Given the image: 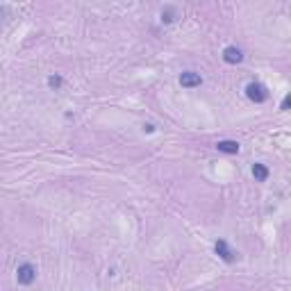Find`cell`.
<instances>
[{
    "instance_id": "1",
    "label": "cell",
    "mask_w": 291,
    "mask_h": 291,
    "mask_svg": "<svg viewBox=\"0 0 291 291\" xmlns=\"http://www.w3.org/2000/svg\"><path fill=\"white\" fill-rule=\"evenodd\" d=\"M37 280V269L30 264V261H25V264H21L16 269V282L23 284V287H27V284H32Z\"/></svg>"
},
{
    "instance_id": "2",
    "label": "cell",
    "mask_w": 291,
    "mask_h": 291,
    "mask_svg": "<svg viewBox=\"0 0 291 291\" xmlns=\"http://www.w3.org/2000/svg\"><path fill=\"white\" fill-rule=\"evenodd\" d=\"M246 96H248L253 103H264V100L269 98V89H266L261 82H250V84L246 86Z\"/></svg>"
},
{
    "instance_id": "3",
    "label": "cell",
    "mask_w": 291,
    "mask_h": 291,
    "mask_svg": "<svg viewBox=\"0 0 291 291\" xmlns=\"http://www.w3.org/2000/svg\"><path fill=\"white\" fill-rule=\"evenodd\" d=\"M180 84L184 89H196V86L202 84V77H200V73H196V71H184L180 75Z\"/></svg>"
},
{
    "instance_id": "4",
    "label": "cell",
    "mask_w": 291,
    "mask_h": 291,
    "mask_svg": "<svg viewBox=\"0 0 291 291\" xmlns=\"http://www.w3.org/2000/svg\"><path fill=\"white\" fill-rule=\"evenodd\" d=\"M214 250H216V255L221 257L223 261H227V264H230V261H235V250L227 246L225 239H218L216 244H214Z\"/></svg>"
},
{
    "instance_id": "5",
    "label": "cell",
    "mask_w": 291,
    "mask_h": 291,
    "mask_svg": "<svg viewBox=\"0 0 291 291\" xmlns=\"http://www.w3.org/2000/svg\"><path fill=\"white\" fill-rule=\"evenodd\" d=\"M223 60H225L227 64H239V62L244 60V52L237 46H227L225 50H223Z\"/></svg>"
},
{
    "instance_id": "6",
    "label": "cell",
    "mask_w": 291,
    "mask_h": 291,
    "mask_svg": "<svg viewBox=\"0 0 291 291\" xmlns=\"http://www.w3.org/2000/svg\"><path fill=\"white\" fill-rule=\"evenodd\" d=\"M216 150H221V153H227V155H237V153H239V143H237V141H230V139H223V141L216 143Z\"/></svg>"
},
{
    "instance_id": "7",
    "label": "cell",
    "mask_w": 291,
    "mask_h": 291,
    "mask_svg": "<svg viewBox=\"0 0 291 291\" xmlns=\"http://www.w3.org/2000/svg\"><path fill=\"white\" fill-rule=\"evenodd\" d=\"M253 176L257 182H266L269 180V168L264 164H253Z\"/></svg>"
},
{
    "instance_id": "8",
    "label": "cell",
    "mask_w": 291,
    "mask_h": 291,
    "mask_svg": "<svg viewBox=\"0 0 291 291\" xmlns=\"http://www.w3.org/2000/svg\"><path fill=\"white\" fill-rule=\"evenodd\" d=\"M176 18H178V9L176 7H171V5H168V7L162 9V23H173Z\"/></svg>"
},
{
    "instance_id": "9",
    "label": "cell",
    "mask_w": 291,
    "mask_h": 291,
    "mask_svg": "<svg viewBox=\"0 0 291 291\" xmlns=\"http://www.w3.org/2000/svg\"><path fill=\"white\" fill-rule=\"evenodd\" d=\"M62 84H64V77L62 75H50L48 77V86H50V89H62Z\"/></svg>"
},
{
    "instance_id": "10",
    "label": "cell",
    "mask_w": 291,
    "mask_h": 291,
    "mask_svg": "<svg viewBox=\"0 0 291 291\" xmlns=\"http://www.w3.org/2000/svg\"><path fill=\"white\" fill-rule=\"evenodd\" d=\"M289 105H291V98H289V96H284V100H282V111H287Z\"/></svg>"
}]
</instances>
